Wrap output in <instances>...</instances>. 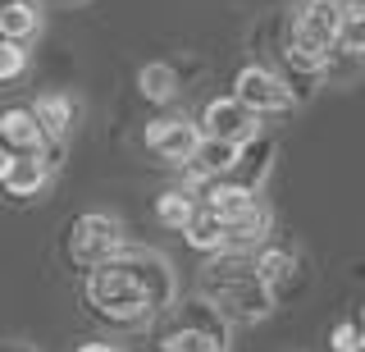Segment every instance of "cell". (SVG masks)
Instances as JSON below:
<instances>
[{"label": "cell", "mask_w": 365, "mask_h": 352, "mask_svg": "<svg viewBox=\"0 0 365 352\" xmlns=\"http://www.w3.org/2000/svg\"><path fill=\"white\" fill-rule=\"evenodd\" d=\"M329 343H334V352H361V325L356 321H342L334 334H329Z\"/></svg>", "instance_id": "ffe728a7"}, {"label": "cell", "mask_w": 365, "mask_h": 352, "mask_svg": "<svg viewBox=\"0 0 365 352\" xmlns=\"http://www.w3.org/2000/svg\"><path fill=\"white\" fill-rule=\"evenodd\" d=\"M251 270H256V279L265 283L274 293V302H279V293L292 283L297 261H292V252H283V247H260V252H251Z\"/></svg>", "instance_id": "9a60e30c"}, {"label": "cell", "mask_w": 365, "mask_h": 352, "mask_svg": "<svg viewBox=\"0 0 365 352\" xmlns=\"http://www.w3.org/2000/svg\"><path fill=\"white\" fill-rule=\"evenodd\" d=\"M197 206H201V201H197V192H192V188H165L155 197V220L165 224V229H178L182 233L192 224V215H197Z\"/></svg>", "instance_id": "2e32d148"}, {"label": "cell", "mask_w": 365, "mask_h": 352, "mask_svg": "<svg viewBox=\"0 0 365 352\" xmlns=\"http://www.w3.org/2000/svg\"><path fill=\"white\" fill-rule=\"evenodd\" d=\"M9 352H23V348H9Z\"/></svg>", "instance_id": "cb8c5ba5"}, {"label": "cell", "mask_w": 365, "mask_h": 352, "mask_svg": "<svg viewBox=\"0 0 365 352\" xmlns=\"http://www.w3.org/2000/svg\"><path fill=\"white\" fill-rule=\"evenodd\" d=\"M5 169H9V151L0 146V178H5Z\"/></svg>", "instance_id": "7402d4cb"}, {"label": "cell", "mask_w": 365, "mask_h": 352, "mask_svg": "<svg viewBox=\"0 0 365 352\" xmlns=\"http://www.w3.org/2000/svg\"><path fill=\"white\" fill-rule=\"evenodd\" d=\"M160 316H165V325L155 334L160 352H228V321L201 298H192L182 306L174 302Z\"/></svg>", "instance_id": "5b68a950"}, {"label": "cell", "mask_w": 365, "mask_h": 352, "mask_svg": "<svg viewBox=\"0 0 365 352\" xmlns=\"http://www.w3.org/2000/svg\"><path fill=\"white\" fill-rule=\"evenodd\" d=\"M78 352H123V348H114V343H83Z\"/></svg>", "instance_id": "44dd1931"}, {"label": "cell", "mask_w": 365, "mask_h": 352, "mask_svg": "<svg viewBox=\"0 0 365 352\" xmlns=\"http://www.w3.org/2000/svg\"><path fill=\"white\" fill-rule=\"evenodd\" d=\"M338 19H342V0H297L283 55L306 74H324L338 51Z\"/></svg>", "instance_id": "3957f363"}, {"label": "cell", "mask_w": 365, "mask_h": 352, "mask_svg": "<svg viewBox=\"0 0 365 352\" xmlns=\"http://www.w3.org/2000/svg\"><path fill=\"white\" fill-rule=\"evenodd\" d=\"M37 32H41V9H37V0H14V5L0 9V37L23 41V46H28V37H37Z\"/></svg>", "instance_id": "e0dca14e"}, {"label": "cell", "mask_w": 365, "mask_h": 352, "mask_svg": "<svg viewBox=\"0 0 365 352\" xmlns=\"http://www.w3.org/2000/svg\"><path fill=\"white\" fill-rule=\"evenodd\" d=\"M5 5H14V0H0V9H5Z\"/></svg>", "instance_id": "603a6c76"}, {"label": "cell", "mask_w": 365, "mask_h": 352, "mask_svg": "<svg viewBox=\"0 0 365 352\" xmlns=\"http://www.w3.org/2000/svg\"><path fill=\"white\" fill-rule=\"evenodd\" d=\"M201 302L215 306L228 325H256L274 311V293L256 279L251 256L242 252H220L201 270Z\"/></svg>", "instance_id": "7a4b0ae2"}, {"label": "cell", "mask_w": 365, "mask_h": 352, "mask_svg": "<svg viewBox=\"0 0 365 352\" xmlns=\"http://www.w3.org/2000/svg\"><path fill=\"white\" fill-rule=\"evenodd\" d=\"M233 101H242L251 115H260V119L265 115H288L297 106L288 78H279L274 69H265V64H247V69L233 78Z\"/></svg>", "instance_id": "52a82bcc"}, {"label": "cell", "mask_w": 365, "mask_h": 352, "mask_svg": "<svg viewBox=\"0 0 365 352\" xmlns=\"http://www.w3.org/2000/svg\"><path fill=\"white\" fill-rule=\"evenodd\" d=\"M197 129H201V138H215V142H228V146H247V142L265 138V119L251 115L242 101H233V96H215L205 106Z\"/></svg>", "instance_id": "ba28073f"}, {"label": "cell", "mask_w": 365, "mask_h": 352, "mask_svg": "<svg viewBox=\"0 0 365 352\" xmlns=\"http://www.w3.org/2000/svg\"><path fill=\"white\" fill-rule=\"evenodd\" d=\"M197 142H201V129H197V119H187V115H160L146 124V151H155L160 161H169V165H187V156L197 151Z\"/></svg>", "instance_id": "9c48e42d"}, {"label": "cell", "mask_w": 365, "mask_h": 352, "mask_svg": "<svg viewBox=\"0 0 365 352\" xmlns=\"http://www.w3.org/2000/svg\"><path fill=\"white\" fill-rule=\"evenodd\" d=\"M0 146H5V151H14V156L51 151L28 106H9V110H0Z\"/></svg>", "instance_id": "7c38bea8"}, {"label": "cell", "mask_w": 365, "mask_h": 352, "mask_svg": "<svg viewBox=\"0 0 365 352\" xmlns=\"http://www.w3.org/2000/svg\"><path fill=\"white\" fill-rule=\"evenodd\" d=\"M32 119H37V129H41V138L46 146H60L68 133H73V119H78V106H73V96H64V92H46L32 101Z\"/></svg>", "instance_id": "30bf717a"}, {"label": "cell", "mask_w": 365, "mask_h": 352, "mask_svg": "<svg viewBox=\"0 0 365 352\" xmlns=\"http://www.w3.org/2000/svg\"><path fill=\"white\" fill-rule=\"evenodd\" d=\"M237 151L242 146H228V142H215V138H201L197 151L187 156V174L197 183H215V178H228L237 165Z\"/></svg>", "instance_id": "5bb4252c"}, {"label": "cell", "mask_w": 365, "mask_h": 352, "mask_svg": "<svg viewBox=\"0 0 365 352\" xmlns=\"http://www.w3.org/2000/svg\"><path fill=\"white\" fill-rule=\"evenodd\" d=\"M137 92L146 101H155V106H169V101L178 96L174 64H142V69H137Z\"/></svg>", "instance_id": "ac0fdd59"}, {"label": "cell", "mask_w": 365, "mask_h": 352, "mask_svg": "<svg viewBox=\"0 0 365 352\" xmlns=\"http://www.w3.org/2000/svg\"><path fill=\"white\" fill-rule=\"evenodd\" d=\"M64 247H68V256H73L83 270H91V266H101V261L119 256L128 243H123V224L114 220V215H106V211H87V215H78V220L68 224Z\"/></svg>", "instance_id": "8992f818"}, {"label": "cell", "mask_w": 365, "mask_h": 352, "mask_svg": "<svg viewBox=\"0 0 365 352\" xmlns=\"http://www.w3.org/2000/svg\"><path fill=\"white\" fill-rule=\"evenodd\" d=\"M83 298L106 325L137 329V325H151L160 311H169L178 302V279H174V266L160 252L123 247L119 256L87 270Z\"/></svg>", "instance_id": "6da1fadb"}, {"label": "cell", "mask_w": 365, "mask_h": 352, "mask_svg": "<svg viewBox=\"0 0 365 352\" xmlns=\"http://www.w3.org/2000/svg\"><path fill=\"white\" fill-rule=\"evenodd\" d=\"M182 238H187V247H197L205 256H220V252L251 256L269 238V211L251 206L242 215H210V211L197 206V215H192V224L182 229Z\"/></svg>", "instance_id": "277c9868"}, {"label": "cell", "mask_w": 365, "mask_h": 352, "mask_svg": "<svg viewBox=\"0 0 365 352\" xmlns=\"http://www.w3.org/2000/svg\"><path fill=\"white\" fill-rule=\"evenodd\" d=\"M51 151H32V156H14L9 151V169L5 178H0V188L9 192V197H37L46 188V178H51Z\"/></svg>", "instance_id": "8fae6325"}, {"label": "cell", "mask_w": 365, "mask_h": 352, "mask_svg": "<svg viewBox=\"0 0 365 352\" xmlns=\"http://www.w3.org/2000/svg\"><path fill=\"white\" fill-rule=\"evenodd\" d=\"M23 74H28V46L0 37V83H19Z\"/></svg>", "instance_id": "d6986e66"}, {"label": "cell", "mask_w": 365, "mask_h": 352, "mask_svg": "<svg viewBox=\"0 0 365 352\" xmlns=\"http://www.w3.org/2000/svg\"><path fill=\"white\" fill-rule=\"evenodd\" d=\"M197 201H201V211H210V215H242L251 206H260L256 188L237 183V178H215V183H201Z\"/></svg>", "instance_id": "4fadbf2b"}]
</instances>
